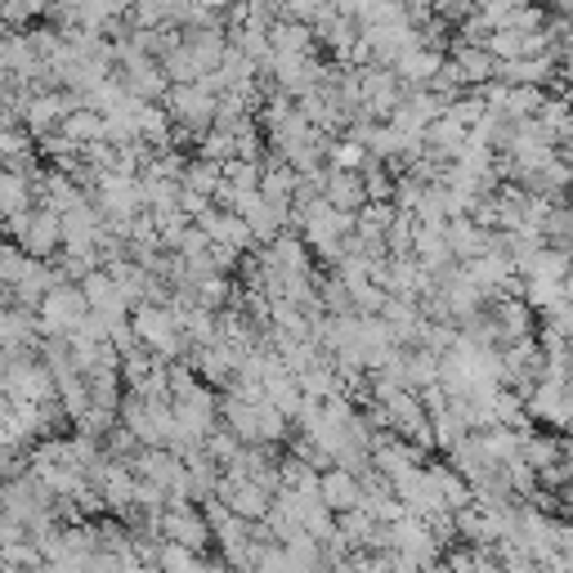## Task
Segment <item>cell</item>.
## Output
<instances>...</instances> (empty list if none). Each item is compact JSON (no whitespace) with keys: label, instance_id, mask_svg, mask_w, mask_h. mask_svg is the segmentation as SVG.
<instances>
[{"label":"cell","instance_id":"1","mask_svg":"<svg viewBox=\"0 0 573 573\" xmlns=\"http://www.w3.org/2000/svg\"><path fill=\"white\" fill-rule=\"evenodd\" d=\"M131 323H135V331H140V340L153 350V355H162V359H184L193 346H188V336H184V323L175 318V309L171 305H157V300H144V305H135L131 309Z\"/></svg>","mask_w":573,"mask_h":573},{"label":"cell","instance_id":"2","mask_svg":"<svg viewBox=\"0 0 573 573\" xmlns=\"http://www.w3.org/2000/svg\"><path fill=\"white\" fill-rule=\"evenodd\" d=\"M85 318H90V300H85L81 283H54L37 309V331L41 336H72Z\"/></svg>","mask_w":573,"mask_h":573},{"label":"cell","instance_id":"3","mask_svg":"<svg viewBox=\"0 0 573 573\" xmlns=\"http://www.w3.org/2000/svg\"><path fill=\"white\" fill-rule=\"evenodd\" d=\"M166 108H171L175 126H184V131L202 135V131H211V126H215L219 94H215V90H206L202 81H171V90H166Z\"/></svg>","mask_w":573,"mask_h":573},{"label":"cell","instance_id":"4","mask_svg":"<svg viewBox=\"0 0 573 573\" xmlns=\"http://www.w3.org/2000/svg\"><path fill=\"white\" fill-rule=\"evenodd\" d=\"M6 390L14 403L19 399H59V377H54V368L41 359V355H14L10 359V372H6Z\"/></svg>","mask_w":573,"mask_h":573},{"label":"cell","instance_id":"5","mask_svg":"<svg viewBox=\"0 0 573 573\" xmlns=\"http://www.w3.org/2000/svg\"><path fill=\"white\" fill-rule=\"evenodd\" d=\"M238 346H228V340H211V346H193L188 350V364H193V372L206 381V386H215V390H228L234 386V377H238Z\"/></svg>","mask_w":573,"mask_h":573},{"label":"cell","instance_id":"6","mask_svg":"<svg viewBox=\"0 0 573 573\" xmlns=\"http://www.w3.org/2000/svg\"><path fill=\"white\" fill-rule=\"evenodd\" d=\"M162 538H175V542H184V546H193V551H202V555H206V546L215 542L206 515H202L193 502H171V507L162 511Z\"/></svg>","mask_w":573,"mask_h":573},{"label":"cell","instance_id":"7","mask_svg":"<svg viewBox=\"0 0 573 573\" xmlns=\"http://www.w3.org/2000/svg\"><path fill=\"white\" fill-rule=\"evenodd\" d=\"M448 59H452V68H457V76H462V85H467V90H475V85H489V81L498 76V59L489 54V45H475V41L452 37V45H448Z\"/></svg>","mask_w":573,"mask_h":573},{"label":"cell","instance_id":"8","mask_svg":"<svg viewBox=\"0 0 573 573\" xmlns=\"http://www.w3.org/2000/svg\"><path fill=\"white\" fill-rule=\"evenodd\" d=\"M19 247H23L28 256H37V260H54V256L63 252V219H59V211L37 206L28 234L19 238Z\"/></svg>","mask_w":573,"mask_h":573},{"label":"cell","instance_id":"9","mask_svg":"<svg viewBox=\"0 0 573 573\" xmlns=\"http://www.w3.org/2000/svg\"><path fill=\"white\" fill-rule=\"evenodd\" d=\"M412 256L421 269H430L434 278L448 274L457 265L452 247H448V228L443 224H430V219H417V243H412Z\"/></svg>","mask_w":573,"mask_h":573},{"label":"cell","instance_id":"10","mask_svg":"<svg viewBox=\"0 0 573 573\" xmlns=\"http://www.w3.org/2000/svg\"><path fill=\"white\" fill-rule=\"evenodd\" d=\"M318 498L340 515V511H355L359 502H364V475L359 471H350V467H327L323 471V480H318Z\"/></svg>","mask_w":573,"mask_h":573},{"label":"cell","instance_id":"11","mask_svg":"<svg viewBox=\"0 0 573 573\" xmlns=\"http://www.w3.org/2000/svg\"><path fill=\"white\" fill-rule=\"evenodd\" d=\"M81 291H85V300H90V309L94 314H103V318H122V314H131V300L122 296V283L112 278V269H90L85 278H81Z\"/></svg>","mask_w":573,"mask_h":573},{"label":"cell","instance_id":"12","mask_svg":"<svg viewBox=\"0 0 573 573\" xmlns=\"http://www.w3.org/2000/svg\"><path fill=\"white\" fill-rule=\"evenodd\" d=\"M493 323H498V336H502V346L507 340H524V336H538V309L524 300V296H498L493 305Z\"/></svg>","mask_w":573,"mask_h":573},{"label":"cell","instance_id":"13","mask_svg":"<svg viewBox=\"0 0 573 573\" xmlns=\"http://www.w3.org/2000/svg\"><path fill=\"white\" fill-rule=\"evenodd\" d=\"M467 140H471V131L462 122H452L448 112H439V117L426 126V153L439 157V162H457L467 153Z\"/></svg>","mask_w":573,"mask_h":573},{"label":"cell","instance_id":"14","mask_svg":"<svg viewBox=\"0 0 573 573\" xmlns=\"http://www.w3.org/2000/svg\"><path fill=\"white\" fill-rule=\"evenodd\" d=\"M443 50L439 45H412V50H403L399 59H395V72H399V81L408 85V90H417V85H430L434 81V72L443 68Z\"/></svg>","mask_w":573,"mask_h":573},{"label":"cell","instance_id":"15","mask_svg":"<svg viewBox=\"0 0 573 573\" xmlns=\"http://www.w3.org/2000/svg\"><path fill=\"white\" fill-rule=\"evenodd\" d=\"M37 206V184L32 175H23L19 166H0V224L19 211H32Z\"/></svg>","mask_w":573,"mask_h":573},{"label":"cell","instance_id":"16","mask_svg":"<svg viewBox=\"0 0 573 573\" xmlns=\"http://www.w3.org/2000/svg\"><path fill=\"white\" fill-rule=\"evenodd\" d=\"M426 471H430V480H434V489H439V498H443V507H448V511H462V507H471V502H475L471 480H467L462 471H457L452 462H430Z\"/></svg>","mask_w":573,"mask_h":573},{"label":"cell","instance_id":"17","mask_svg":"<svg viewBox=\"0 0 573 573\" xmlns=\"http://www.w3.org/2000/svg\"><path fill=\"white\" fill-rule=\"evenodd\" d=\"M323 197L336 206V211H359L364 202H368V193H364V175L359 171H327V184H323Z\"/></svg>","mask_w":573,"mask_h":573},{"label":"cell","instance_id":"18","mask_svg":"<svg viewBox=\"0 0 573 573\" xmlns=\"http://www.w3.org/2000/svg\"><path fill=\"white\" fill-rule=\"evenodd\" d=\"M269 45H274V54H309V50H318V41H314V23L278 19V23L269 28Z\"/></svg>","mask_w":573,"mask_h":573},{"label":"cell","instance_id":"19","mask_svg":"<svg viewBox=\"0 0 573 573\" xmlns=\"http://www.w3.org/2000/svg\"><path fill=\"white\" fill-rule=\"evenodd\" d=\"M368 144L359 140V135H350V131H340L336 140H331V149H327V166H336V171H364L368 166Z\"/></svg>","mask_w":573,"mask_h":573},{"label":"cell","instance_id":"20","mask_svg":"<svg viewBox=\"0 0 573 573\" xmlns=\"http://www.w3.org/2000/svg\"><path fill=\"white\" fill-rule=\"evenodd\" d=\"M68 140H76V144H94V140H108L103 135V112L99 108H72L68 117H63V126H59Z\"/></svg>","mask_w":573,"mask_h":573},{"label":"cell","instance_id":"21","mask_svg":"<svg viewBox=\"0 0 573 573\" xmlns=\"http://www.w3.org/2000/svg\"><path fill=\"white\" fill-rule=\"evenodd\" d=\"M157 569L197 573V569H206V555L193 551V546H184V542H175V538H162V542H157Z\"/></svg>","mask_w":573,"mask_h":573},{"label":"cell","instance_id":"22","mask_svg":"<svg viewBox=\"0 0 573 573\" xmlns=\"http://www.w3.org/2000/svg\"><path fill=\"white\" fill-rule=\"evenodd\" d=\"M542 103H546V85H507L502 112H507L511 122H520V117H538Z\"/></svg>","mask_w":573,"mask_h":573},{"label":"cell","instance_id":"23","mask_svg":"<svg viewBox=\"0 0 573 573\" xmlns=\"http://www.w3.org/2000/svg\"><path fill=\"white\" fill-rule=\"evenodd\" d=\"M520 452H524V462H533V467L542 471V467H551V462H555V457H564V452H569V443H564L560 434H546V430H538V434H533V430H524V448H520Z\"/></svg>","mask_w":573,"mask_h":573},{"label":"cell","instance_id":"24","mask_svg":"<svg viewBox=\"0 0 573 573\" xmlns=\"http://www.w3.org/2000/svg\"><path fill=\"white\" fill-rule=\"evenodd\" d=\"M219 184H224V162H211V157H188L184 162V188H197V193L215 197Z\"/></svg>","mask_w":573,"mask_h":573},{"label":"cell","instance_id":"25","mask_svg":"<svg viewBox=\"0 0 573 573\" xmlns=\"http://www.w3.org/2000/svg\"><path fill=\"white\" fill-rule=\"evenodd\" d=\"M238 291H234V278H228V274H206V278H197L193 283V300L197 305H206V309H224L228 300H234Z\"/></svg>","mask_w":573,"mask_h":573},{"label":"cell","instance_id":"26","mask_svg":"<svg viewBox=\"0 0 573 573\" xmlns=\"http://www.w3.org/2000/svg\"><path fill=\"white\" fill-rule=\"evenodd\" d=\"M364 175V193H368V202H395V171L386 166V162H377V157H368V166L359 171Z\"/></svg>","mask_w":573,"mask_h":573},{"label":"cell","instance_id":"27","mask_svg":"<svg viewBox=\"0 0 573 573\" xmlns=\"http://www.w3.org/2000/svg\"><path fill=\"white\" fill-rule=\"evenodd\" d=\"M412 243H417V215H412V211H395V219H390V228H386L390 256H412Z\"/></svg>","mask_w":573,"mask_h":573},{"label":"cell","instance_id":"28","mask_svg":"<svg viewBox=\"0 0 573 573\" xmlns=\"http://www.w3.org/2000/svg\"><path fill=\"white\" fill-rule=\"evenodd\" d=\"M238 153V135L224 131V126H211L197 135V157H211V162H228Z\"/></svg>","mask_w":573,"mask_h":573},{"label":"cell","instance_id":"29","mask_svg":"<svg viewBox=\"0 0 573 573\" xmlns=\"http://www.w3.org/2000/svg\"><path fill=\"white\" fill-rule=\"evenodd\" d=\"M538 122H542L555 140H564V135L573 131V103H569V94H564V99H551V94H546V103H542V112H538Z\"/></svg>","mask_w":573,"mask_h":573},{"label":"cell","instance_id":"30","mask_svg":"<svg viewBox=\"0 0 573 573\" xmlns=\"http://www.w3.org/2000/svg\"><path fill=\"white\" fill-rule=\"evenodd\" d=\"M202 448H206V457H215V462L219 467H228V462H234V457H238V448H243V439L234 434V430H228L224 421L202 439Z\"/></svg>","mask_w":573,"mask_h":573},{"label":"cell","instance_id":"31","mask_svg":"<svg viewBox=\"0 0 573 573\" xmlns=\"http://www.w3.org/2000/svg\"><path fill=\"white\" fill-rule=\"evenodd\" d=\"M260 162H247V157H228L224 162V184H234L238 193H252V188H260Z\"/></svg>","mask_w":573,"mask_h":573},{"label":"cell","instance_id":"32","mask_svg":"<svg viewBox=\"0 0 573 573\" xmlns=\"http://www.w3.org/2000/svg\"><path fill=\"white\" fill-rule=\"evenodd\" d=\"M162 68H166V76L171 81H202V68H197V59L188 54V45L180 41L171 54H162Z\"/></svg>","mask_w":573,"mask_h":573},{"label":"cell","instance_id":"33","mask_svg":"<svg viewBox=\"0 0 573 573\" xmlns=\"http://www.w3.org/2000/svg\"><path fill=\"white\" fill-rule=\"evenodd\" d=\"M37 19H41V10L32 6V0H0V23H6V28L28 32Z\"/></svg>","mask_w":573,"mask_h":573},{"label":"cell","instance_id":"34","mask_svg":"<svg viewBox=\"0 0 573 573\" xmlns=\"http://www.w3.org/2000/svg\"><path fill=\"white\" fill-rule=\"evenodd\" d=\"M175 252L184 256V260H193V256H206L211 252V234L197 224V219H188L184 228H180V238H175Z\"/></svg>","mask_w":573,"mask_h":573},{"label":"cell","instance_id":"35","mask_svg":"<svg viewBox=\"0 0 573 573\" xmlns=\"http://www.w3.org/2000/svg\"><path fill=\"white\" fill-rule=\"evenodd\" d=\"M489 45V54L502 63V59H520L524 54V32H515V28H493V37L484 41Z\"/></svg>","mask_w":573,"mask_h":573},{"label":"cell","instance_id":"36","mask_svg":"<svg viewBox=\"0 0 573 573\" xmlns=\"http://www.w3.org/2000/svg\"><path fill=\"white\" fill-rule=\"evenodd\" d=\"M502 28H515V32H538V28H546V10L538 6V0H524V6H515V10L502 19Z\"/></svg>","mask_w":573,"mask_h":573},{"label":"cell","instance_id":"37","mask_svg":"<svg viewBox=\"0 0 573 573\" xmlns=\"http://www.w3.org/2000/svg\"><path fill=\"white\" fill-rule=\"evenodd\" d=\"M211 202H215V197H206V193H197V188H180V211H184V215H202Z\"/></svg>","mask_w":573,"mask_h":573},{"label":"cell","instance_id":"38","mask_svg":"<svg viewBox=\"0 0 573 573\" xmlns=\"http://www.w3.org/2000/svg\"><path fill=\"white\" fill-rule=\"evenodd\" d=\"M372 6V0H331V10L336 14H346V19H364V10Z\"/></svg>","mask_w":573,"mask_h":573},{"label":"cell","instance_id":"39","mask_svg":"<svg viewBox=\"0 0 573 573\" xmlns=\"http://www.w3.org/2000/svg\"><path fill=\"white\" fill-rule=\"evenodd\" d=\"M32 6H37V10H41V14H45V10H50V6H54V0H32Z\"/></svg>","mask_w":573,"mask_h":573},{"label":"cell","instance_id":"40","mask_svg":"<svg viewBox=\"0 0 573 573\" xmlns=\"http://www.w3.org/2000/svg\"><path fill=\"white\" fill-rule=\"evenodd\" d=\"M538 6H555V10H560V6H564V0H538Z\"/></svg>","mask_w":573,"mask_h":573},{"label":"cell","instance_id":"41","mask_svg":"<svg viewBox=\"0 0 573 573\" xmlns=\"http://www.w3.org/2000/svg\"><path fill=\"white\" fill-rule=\"evenodd\" d=\"M569 278H573V265H569Z\"/></svg>","mask_w":573,"mask_h":573}]
</instances>
